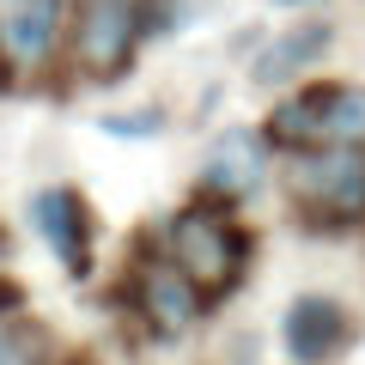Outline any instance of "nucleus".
Masks as SVG:
<instances>
[{"mask_svg":"<svg viewBox=\"0 0 365 365\" xmlns=\"http://www.w3.org/2000/svg\"><path fill=\"white\" fill-rule=\"evenodd\" d=\"M280 195H287L299 232H353L365 220V146L280 153Z\"/></svg>","mask_w":365,"mask_h":365,"instance_id":"f257e3e1","label":"nucleus"},{"mask_svg":"<svg viewBox=\"0 0 365 365\" xmlns=\"http://www.w3.org/2000/svg\"><path fill=\"white\" fill-rule=\"evenodd\" d=\"M274 153L299 146H365V79H299L262 116Z\"/></svg>","mask_w":365,"mask_h":365,"instance_id":"f03ea898","label":"nucleus"},{"mask_svg":"<svg viewBox=\"0 0 365 365\" xmlns=\"http://www.w3.org/2000/svg\"><path fill=\"white\" fill-rule=\"evenodd\" d=\"M165 250H170V262H177V268L207 292V304H213V299H225V292L244 287V268H250V256H256V237L237 232L232 207L189 201L182 213H170Z\"/></svg>","mask_w":365,"mask_h":365,"instance_id":"7ed1b4c3","label":"nucleus"},{"mask_svg":"<svg viewBox=\"0 0 365 365\" xmlns=\"http://www.w3.org/2000/svg\"><path fill=\"white\" fill-rule=\"evenodd\" d=\"M67 55L86 86H116L140 55L134 0H67Z\"/></svg>","mask_w":365,"mask_h":365,"instance_id":"20e7f679","label":"nucleus"},{"mask_svg":"<svg viewBox=\"0 0 365 365\" xmlns=\"http://www.w3.org/2000/svg\"><path fill=\"white\" fill-rule=\"evenodd\" d=\"M359 341V317L335 292H292L280 311V353L292 365H335Z\"/></svg>","mask_w":365,"mask_h":365,"instance_id":"39448f33","label":"nucleus"},{"mask_svg":"<svg viewBox=\"0 0 365 365\" xmlns=\"http://www.w3.org/2000/svg\"><path fill=\"white\" fill-rule=\"evenodd\" d=\"M128 299H134V317H140L153 335H165V341L189 335V329H195L201 317L213 311L207 292H201V287H195V280H189V274H182L170 256L134 262V268H128Z\"/></svg>","mask_w":365,"mask_h":365,"instance_id":"423d86ee","label":"nucleus"},{"mask_svg":"<svg viewBox=\"0 0 365 365\" xmlns=\"http://www.w3.org/2000/svg\"><path fill=\"white\" fill-rule=\"evenodd\" d=\"M268 153L274 146L262 140V128H220L207 146V158H201L195 170V201H213V207H237V201H250L268 182Z\"/></svg>","mask_w":365,"mask_h":365,"instance_id":"0eeeda50","label":"nucleus"},{"mask_svg":"<svg viewBox=\"0 0 365 365\" xmlns=\"http://www.w3.org/2000/svg\"><path fill=\"white\" fill-rule=\"evenodd\" d=\"M67 49V0H6L0 6V67L49 73Z\"/></svg>","mask_w":365,"mask_h":365,"instance_id":"6e6552de","label":"nucleus"},{"mask_svg":"<svg viewBox=\"0 0 365 365\" xmlns=\"http://www.w3.org/2000/svg\"><path fill=\"white\" fill-rule=\"evenodd\" d=\"M37 232H43V244H49V256L67 268V280H91L98 220H91V201L79 195L73 182H49L37 195Z\"/></svg>","mask_w":365,"mask_h":365,"instance_id":"1a4fd4ad","label":"nucleus"},{"mask_svg":"<svg viewBox=\"0 0 365 365\" xmlns=\"http://www.w3.org/2000/svg\"><path fill=\"white\" fill-rule=\"evenodd\" d=\"M335 49V25L329 19H304L292 31H274L256 55H250V86L256 91H287L299 86L311 67H323V55Z\"/></svg>","mask_w":365,"mask_h":365,"instance_id":"9d476101","label":"nucleus"},{"mask_svg":"<svg viewBox=\"0 0 365 365\" xmlns=\"http://www.w3.org/2000/svg\"><path fill=\"white\" fill-rule=\"evenodd\" d=\"M98 128H104L110 140H158V134L170 128V110H165V104H140V110H104V116H98Z\"/></svg>","mask_w":365,"mask_h":365,"instance_id":"9b49d317","label":"nucleus"},{"mask_svg":"<svg viewBox=\"0 0 365 365\" xmlns=\"http://www.w3.org/2000/svg\"><path fill=\"white\" fill-rule=\"evenodd\" d=\"M140 6V43L146 37H177L182 25H189V13H195V0H134Z\"/></svg>","mask_w":365,"mask_h":365,"instance_id":"f8f14e48","label":"nucleus"},{"mask_svg":"<svg viewBox=\"0 0 365 365\" xmlns=\"http://www.w3.org/2000/svg\"><path fill=\"white\" fill-rule=\"evenodd\" d=\"M274 6H317V0H274Z\"/></svg>","mask_w":365,"mask_h":365,"instance_id":"ddd939ff","label":"nucleus"},{"mask_svg":"<svg viewBox=\"0 0 365 365\" xmlns=\"http://www.w3.org/2000/svg\"><path fill=\"white\" fill-rule=\"evenodd\" d=\"M6 256H13V244H6V232H0V262H6Z\"/></svg>","mask_w":365,"mask_h":365,"instance_id":"4468645a","label":"nucleus"},{"mask_svg":"<svg viewBox=\"0 0 365 365\" xmlns=\"http://www.w3.org/2000/svg\"><path fill=\"white\" fill-rule=\"evenodd\" d=\"M0 6H6V0H0Z\"/></svg>","mask_w":365,"mask_h":365,"instance_id":"2eb2a0df","label":"nucleus"}]
</instances>
